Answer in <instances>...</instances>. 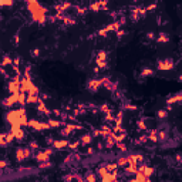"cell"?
<instances>
[{
  "mask_svg": "<svg viewBox=\"0 0 182 182\" xmlns=\"http://www.w3.org/2000/svg\"><path fill=\"white\" fill-rule=\"evenodd\" d=\"M4 118L10 124V127H21V125L27 127V122H29L24 108H21V110H10L9 112H6Z\"/></svg>",
  "mask_w": 182,
  "mask_h": 182,
  "instance_id": "obj_1",
  "label": "cell"
},
{
  "mask_svg": "<svg viewBox=\"0 0 182 182\" xmlns=\"http://www.w3.org/2000/svg\"><path fill=\"white\" fill-rule=\"evenodd\" d=\"M27 9H29L30 14L33 17V20L38 24H43L46 20H47V9L43 7L38 2H27L26 3Z\"/></svg>",
  "mask_w": 182,
  "mask_h": 182,
  "instance_id": "obj_2",
  "label": "cell"
},
{
  "mask_svg": "<svg viewBox=\"0 0 182 182\" xmlns=\"http://www.w3.org/2000/svg\"><path fill=\"white\" fill-rule=\"evenodd\" d=\"M7 91L10 94H20L21 93V78L20 75H14L9 80L7 83Z\"/></svg>",
  "mask_w": 182,
  "mask_h": 182,
  "instance_id": "obj_3",
  "label": "cell"
},
{
  "mask_svg": "<svg viewBox=\"0 0 182 182\" xmlns=\"http://www.w3.org/2000/svg\"><path fill=\"white\" fill-rule=\"evenodd\" d=\"M16 161L17 162H24L26 159L29 158H33V151L29 148V147H19L16 148Z\"/></svg>",
  "mask_w": 182,
  "mask_h": 182,
  "instance_id": "obj_4",
  "label": "cell"
},
{
  "mask_svg": "<svg viewBox=\"0 0 182 182\" xmlns=\"http://www.w3.org/2000/svg\"><path fill=\"white\" fill-rule=\"evenodd\" d=\"M95 63L100 70H107L108 68V53L105 50H100L97 51V57H95Z\"/></svg>",
  "mask_w": 182,
  "mask_h": 182,
  "instance_id": "obj_5",
  "label": "cell"
},
{
  "mask_svg": "<svg viewBox=\"0 0 182 182\" xmlns=\"http://www.w3.org/2000/svg\"><path fill=\"white\" fill-rule=\"evenodd\" d=\"M157 68L159 71H169L175 68V61L172 58H162L157 61Z\"/></svg>",
  "mask_w": 182,
  "mask_h": 182,
  "instance_id": "obj_6",
  "label": "cell"
},
{
  "mask_svg": "<svg viewBox=\"0 0 182 182\" xmlns=\"http://www.w3.org/2000/svg\"><path fill=\"white\" fill-rule=\"evenodd\" d=\"M27 127L34 131H46V129H50V125L49 122H42V121H37V120H29L27 122Z\"/></svg>",
  "mask_w": 182,
  "mask_h": 182,
  "instance_id": "obj_7",
  "label": "cell"
},
{
  "mask_svg": "<svg viewBox=\"0 0 182 182\" xmlns=\"http://www.w3.org/2000/svg\"><path fill=\"white\" fill-rule=\"evenodd\" d=\"M16 140L14 138V134L12 131H9V133H3L2 136H0V145H2V148H6L9 144H12L13 141Z\"/></svg>",
  "mask_w": 182,
  "mask_h": 182,
  "instance_id": "obj_8",
  "label": "cell"
},
{
  "mask_svg": "<svg viewBox=\"0 0 182 182\" xmlns=\"http://www.w3.org/2000/svg\"><path fill=\"white\" fill-rule=\"evenodd\" d=\"M103 87V80L97 78V80H88L87 81V90L90 93H97L100 88Z\"/></svg>",
  "mask_w": 182,
  "mask_h": 182,
  "instance_id": "obj_9",
  "label": "cell"
},
{
  "mask_svg": "<svg viewBox=\"0 0 182 182\" xmlns=\"http://www.w3.org/2000/svg\"><path fill=\"white\" fill-rule=\"evenodd\" d=\"M145 14H147V9L144 7H135L131 10V14H129V17H131V20L133 21H138L141 19V17H144Z\"/></svg>",
  "mask_w": 182,
  "mask_h": 182,
  "instance_id": "obj_10",
  "label": "cell"
},
{
  "mask_svg": "<svg viewBox=\"0 0 182 182\" xmlns=\"http://www.w3.org/2000/svg\"><path fill=\"white\" fill-rule=\"evenodd\" d=\"M3 107L4 108H12L14 104H19V94H10L9 97L3 98Z\"/></svg>",
  "mask_w": 182,
  "mask_h": 182,
  "instance_id": "obj_11",
  "label": "cell"
},
{
  "mask_svg": "<svg viewBox=\"0 0 182 182\" xmlns=\"http://www.w3.org/2000/svg\"><path fill=\"white\" fill-rule=\"evenodd\" d=\"M34 88V84L31 80H27V78H21V93H26V94H29L30 91Z\"/></svg>",
  "mask_w": 182,
  "mask_h": 182,
  "instance_id": "obj_12",
  "label": "cell"
},
{
  "mask_svg": "<svg viewBox=\"0 0 182 182\" xmlns=\"http://www.w3.org/2000/svg\"><path fill=\"white\" fill-rule=\"evenodd\" d=\"M36 108H37V111L40 112V114H43V115H46V117H50L51 114H53V111H51V110H49V108L46 107V103L43 101L42 98H40L38 104L36 105Z\"/></svg>",
  "mask_w": 182,
  "mask_h": 182,
  "instance_id": "obj_13",
  "label": "cell"
},
{
  "mask_svg": "<svg viewBox=\"0 0 182 182\" xmlns=\"http://www.w3.org/2000/svg\"><path fill=\"white\" fill-rule=\"evenodd\" d=\"M33 159L38 164H42V162L50 161V157L46 154V151H36V154H33Z\"/></svg>",
  "mask_w": 182,
  "mask_h": 182,
  "instance_id": "obj_14",
  "label": "cell"
},
{
  "mask_svg": "<svg viewBox=\"0 0 182 182\" xmlns=\"http://www.w3.org/2000/svg\"><path fill=\"white\" fill-rule=\"evenodd\" d=\"M168 141H169V134H168V131L164 128H159L158 129V142L164 144V142H168Z\"/></svg>",
  "mask_w": 182,
  "mask_h": 182,
  "instance_id": "obj_15",
  "label": "cell"
},
{
  "mask_svg": "<svg viewBox=\"0 0 182 182\" xmlns=\"http://www.w3.org/2000/svg\"><path fill=\"white\" fill-rule=\"evenodd\" d=\"M177 103H182V91L166 98V105H172V104H177Z\"/></svg>",
  "mask_w": 182,
  "mask_h": 182,
  "instance_id": "obj_16",
  "label": "cell"
},
{
  "mask_svg": "<svg viewBox=\"0 0 182 182\" xmlns=\"http://www.w3.org/2000/svg\"><path fill=\"white\" fill-rule=\"evenodd\" d=\"M70 145V142L66 140V138H63V140H56V142L53 144V148H56V149H64V148H67Z\"/></svg>",
  "mask_w": 182,
  "mask_h": 182,
  "instance_id": "obj_17",
  "label": "cell"
},
{
  "mask_svg": "<svg viewBox=\"0 0 182 182\" xmlns=\"http://www.w3.org/2000/svg\"><path fill=\"white\" fill-rule=\"evenodd\" d=\"M154 74H155V71H154L151 67H144L140 73V77L141 78H147V77H152Z\"/></svg>",
  "mask_w": 182,
  "mask_h": 182,
  "instance_id": "obj_18",
  "label": "cell"
},
{
  "mask_svg": "<svg viewBox=\"0 0 182 182\" xmlns=\"http://www.w3.org/2000/svg\"><path fill=\"white\" fill-rule=\"evenodd\" d=\"M93 142V135L91 134H84V135L80 136V144L84 145V147H87Z\"/></svg>",
  "mask_w": 182,
  "mask_h": 182,
  "instance_id": "obj_19",
  "label": "cell"
},
{
  "mask_svg": "<svg viewBox=\"0 0 182 182\" xmlns=\"http://www.w3.org/2000/svg\"><path fill=\"white\" fill-rule=\"evenodd\" d=\"M107 6V2H97V3H91L90 4V10H93V12H98V10H101V9H104Z\"/></svg>",
  "mask_w": 182,
  "mask_h": 182,
  "instance_id": "obj_20",
  "label": "cell"
},
{
  "mask_svg": "<svg viewBox=\"0 0 182 182\" xmlns=\"http://www.w3.org/2000/svg\"><path fill=\"white\" fill-rule=\"evenodd\" d=\"M147 118H140V120L136 121V128L140 129V131H148V125H147Z\"/></svg>",
  "mask_w": 182,
  "mask_h": 182,
  "instance_id": "obj_21",
  "label": "cell"
},
{
  "mask_svg": "<svg viewBox=\"0 0 182 182\" xmlns=\"http://www.w3.org/2000/svg\"><path fill=\"white\" fill-rule=\"evenodd\" d=\"M97 177H98L97 174L88 171V172H86V175H84V179H86V182H97Z\"/></svg>",
  "mask_w": 182,
  "mask_h": 182,
  "instance_id": "obj_22",
  "label": "cell"
},
{
  "mask_svg": "<svg viewBox=\"0 0 182 182\" xmlns=\"http://www.w3.org/2000/svg\"><path fill=\"white\" fill-rule=\"evenodd\" d=\"M63 23H64V26H74L75 24V19L73 16H68V14H66V16L63 17Z\"/></svg>",
  "mask_w": 182,
  "mask_h": 182,
  "instance_id": "obj_23",
  "label": "cell"
},
{
  "mask_svg": "<svg viewBox=\"0 0 182 182\" xmlns=\"http://www.w3.org/2000/svg\"><path fill=\"white\" fill-rule=\"evenodd\" d=\"M38 101H40V95L27 94V104H36V105H37Z\"/></svg>",
  "mask_w": 182,
  "mask_h": 182,
  "instance_id": "obj_24",
  "label": "cell"
},
{
  "mask_svg": "<svg viewBox=\"0 0 182 182\" xmlns=\"http://www.w3.org/2000/svg\"><path fill=\"white\" fill-rule=\"evenodd\" d=\"M148 141H151V142H158V129H151V131H149Z\"/></svg>",
  "mask_w": 182,
  "mask_h": 182,
  "instance_id": "obj_25",
  "label": "cell"
},
{
  "mask_svg": "<svg viewBox=\"0 0 182 182\" xmlns=\"http://www.w3.org/2000/svg\"><path fill=\"white\" fill-rule=\"evenodd\" d=\"M128 164H129V162H128V158H127V157H122V155H121V157L117 158V165H118V166H122V168H125Z\"/></svg>",
  "mask_w": 182,
  "mask_h": 182,
  "instance_id": "obj_26",
  "label": "cell"
},
{
  "mask_svg": "<svg viewBox=\"0 0 182 182\" xmlns=\"http://www.w3.org/2000/svg\"><path fill=\"white\" fill-rule=\"evenodd\" d=\"M7 66L13 67V58L9 57V56H3V60H2V67H4V68H6Z\"/></svg>",
  "mask_w": 182,
  "mask_h": 182,
  "instance_id": "obj_27",
  "label": "cell"
},
{
  "mask_svg": "<svg viewBox=\"0 0 182 182\" xmlns=\"http://www.w3.org/2000/svg\"><path fill=\"white\" fill-rule=\"evenodd\" d=\"M157 42L162 43V44H164V43H168L169 42V36H168L166 33H159V36L157 37Z\"/></svg>",
  "mask_w": 182,
  "mask_h": 182,
  "instance_id": "obj_28",
  "label": "cell"
},
{
  "mask_svg": "<svg viewBox=\"0 0 182 182\" xmlns=\"http://www.w3.org/2000/svg\"><path fill=\"white\" fill-rule=\"evenodd\" d=\"M134 142H135V145L147 144V142H148V135H145V134H142V135H140V138H138V140H135Z\"/></svg>",
  "mask_w": 182,
  "mask_h": 182,
  "instance_id": "obj_29",
  "label": "cell"
},
{
  "mask_svg": "<svg viewBox=\"0 0 182 182\" xmlns=\"http://www.w3.org/2000/svg\"><path fill=\"white\" fill-rule=\"evenodd\" d=\"M157 118L158 120H166V118H168V111H166V110H158Z\"/></svg>",
  "mask_w": 182,
  "mask_h": 182,
  "instance_id": "obj_30",
  "label": "cell"
},
{
  "mask_svg": "<svg viewBox=\"0 0 182 182\" xmlns=\"http://www.w3.org/2000/svg\"><path fill=\"white\" fill-rule=\"evenodd\" d=\"M100 111L103 112L104 115H107V114L112 112V110H111V107H110L108 104H103V105H100Z\"/></svg>",
  "mask_w": 182,
  "mask_h": 182,
  "instance_id": "obj_31",
  "label": "cell"
},
{
  "mask_svg": "<svg viewBox=\"0 0 182 182\" xmlns=\"http://www.w3.org/2000/svg\"><path fill=\"white\" fill-rule=\"evenodd\" d=\"M115 147L118 148V151H120L121 154H127V151H128V148H127V145H125L124 142H117Z\"/></svg>",
  "mask_w": 182,
  "mask_h": 182,
  "instance_id": "obj_32",
  "label": "cell"
},
{
  "mask_svg": "<svg viewBox=\"0 0 182 182\" xmlns=\"http://www.w3.org/2000/svg\"><path fill=\"white\" fill-rule=\"evenodd\" d=\"M29 148L31 149V151H40V145H38L37 141H30L29 142Z\"/></svg>",
  "mask_w": 182,
  "mask_h": 182,
  "instance_id": "obj_33",
  "label": "cell"
},
{
  "mask_svg": "<svg viewBox=\"0 0 182 182\" xmlns=\"http://www.w3.org/2000/svg\"><path fill=\"white\" fill-rule=\"evenodd\" d=\"M51 166H53L51 161H46V162H42V164H38V168H40V169H47V168H51Z\"/></svg>",
  "mask_w": 182,
  "mask_h": 182,
  "instance_id": "obj_34",
  "label": "cell"
},
{
  "mask_svg": "<svg viewBox=\"0 0 182 182\" xmlns=\"http://www.w3.org/2000/svg\"><path fill=\"white\" fill-rule=\"evenodd\" d=\"M63 179H64V182H73V179L74 178V172H70V174H67L63 177Z\"/></svg>",
  "mask_w": 182,
  "mask_h": 182,
  "instance_id": "obj_35",
  "label": "cell"
},
{
  "mask_svg": "<svg viewBox=\"0 0 182 182\" xmlns=\"http://www.w3.org/2000/svg\"><path fill=\"white\" fill-rule=\"evenodd\" d=\"M122 107H124V110H128V111H136V107H135V105H133V104L125 103Z\"/></svg>",
  "mask_w": 182,
  "mask_h": 182,
  "instance_id": "obj_36",
  "label": "cell"
},
{
  "mask_svg": "<svg viewBox=\"0 0 182 182\" xmlns=\"http://www.w3.org/2000/svg\"><path fill=\"white\" fill-rule=\"evenodd\" d=\"M80 145H81V144H80V140H78V141H75V142H73V144L68 145V148H70L71 151H75V149L80 147Z\"/></svg>",
  "mask_w": 182,
  "mask_h": 182,
  "instance_id": "obj_37",
  "label": "cell"
},
{
  "mask_svg": "<svg viewBox=\"0 0 182 182\" xmlns=\"http://www.w3.org/2000/svg\"><path fill=\"white\" fill-rule=\"evenodd\" d=\"M75 10H77V13H78L80 16H84L87 13V9L86 7H75Z\"/></svg>",
  "mask_w": 182,
  "mask_h": 182,
  "instance_id": "obj_38",
  "label": "cell"
},
{
  "mask_svg": "<svg viewBox=\"0 0 182 182\" xmlns=\"http://www.w3.org/2000/svg\"><path fill=\"white\" fill-rule=\"evenodd\" d=\"M30 53H31V56H33L34 58L40 57V50H38V49H33L31 51H30Z\"/></svg>",
  "mask_w": 182,
  "mask_h": 182,
  "instance_id": "obj_39",
  "label": "cell"
},
{
  "mask_svg": "<svg viewBox=\"0 0 182 182\" xmlns=\"http://www.w3.org/2000/svg\"><path fill=\"white\" fill-rule=\"evenodd\" d=\"M147 38H148V40H157V36H155L154 31H148V33H147Z\"/></svg>",
  "mask_w": 182,
  "mask_h": 182,
  "instance_id": "obj_40",
  "label": "cell"
},
{
  "mask_svg": "<svg viewBox=\"0 0 182 182\" xmlns=\"http://www.w3.org/2000/svg\"><path fill=\"white\" fill-rule=\"evenodd\" d=\"M13 4H14V2H0V6H2V7H10Z\"/></svg>",
  "mask_w": 182,
  "mask_h": 182,
  "instance_id": "obj_41",
  "label": "cell"
},
{
  "mask_svg": "<svg viewBox=\"0 0 182 182\" xmlns=\"http://www.w3.org/2000/svg\"><path fill=\"white\" fill-rule=\"evenodd\" d=\"M7 165H9L7 159H2V161H0V168H2V169H6V168H7Z\"/></svg>",
  "mask_w": 182,
  "mask_h": 182,
  "instance_id": "obj_42",
  "label": "cell"
},
{
  "mask_svg": "<svg viewBox=\"0 0 182 182\" xmlns=\"http://www.w3.org/2000/svg\"><path fill=\"white\" fill-rule=\"evenodd\" d=\"M44 151H46V154H47L49 157H51V155H53V154H54V149H53V147H49V148H46Z\"/></svg>",
  "mask_w": 182,
  "mask_h": 182,
  "instance_id": "obj_43",
  "label": "cell"
},
{
  "mask_svg": "<svg viewBox=\"0 0 182 182\" xmlns=\"http://www.w3.org/2000/svg\"><path fill=\"white\" fill-rule=\"evenodd\" d=\"M13 42H14V46H19V43H20V36H19V34H14Z\"/></svg>",
  "mask_w": 182,
  "mask_h": 182,
  "instance_id": "obj_44",
  "label": "cell"
},
{
  "mask_svg": "<svg viewBox=\"0 0 182 182\" xmlns=\"http://www.w3.org/2000/svg\"><path fill=\"white\" fill-rule=\"evenodd\" d=\"M115 34H117V37H118V38H122V37H124V30H118V31H115Z\"/></svg>",
  "mask_w": 182,
  "mask_h": 182,
  "instance_id": "obj_45",
  "label": "cell"
},
{
  "mask_svg": "<svg viewBox=\"0 0 182 182\" xmlns=\"http://www.w3.org/2000/svg\"><path fill=\"white\" fill-rule=\"evenodd\" d=\"M175 161L182 164V154H177V155H175Z\"/></svg>",
  "mask_w": 182,
  "mask_h": 182,
  "instance_id": "obj_46",
  "label": "cell"
},
{
  "mask_svg": "<svg viewBox=\"0 0 182 182\" xmlns=\"http://www.w3.org/2000/svg\"><path fill=\"white\" fill-rule=\"evenodd\" d=\"M40 98H42L43 101H46V100L50 98V95H49V94H44V93H42V94H40Z\"/></svg>",
  "mask_w": 182,
  "mask_h": 182,
  "instance_id": "obj_47",
  "label": "cell"
},
{
  "mask_svg": "<svg viewBox=\"0 0 182 182\" xmlns=\"http://www.w3.org/2000/svg\"><path fill=\"white\" fill-rule=\"evenodd\" d=\"M104 148H105V147H104V142H98V144H97V149H98V151H103Z\"/></svg>",
  "mask_w": 182,
  "mask_h": 182,
  "instance_id": "obj_48",
  "label": "cell"
},
{
  "mask_svg": "<svg viewBox=\"0 0 182 182\" xmlns=\"http://www.w3.org/2000/svg\"><path fill=\"white\" fill-rule=\"evenodd\" d=\"M157 7V3H154V4H151V6H148L147 7V12H151V10H154V9Z\"/></svg>",
  "mask_w": 182,
  "mask_h": 182,
  "instance_id": "obj_49",
  "label": "cell"
},
{
  "mask_svg": "<svg viewBox=\"0 0 182 182\" xmlns=\"http://www.w3.org/2000/svg\"><path fill=\"white\" fill-rule=\"evenodd\" d=\"M94 152H95V151H94L93 148H88V149H87V154H88V155H93Z\"/></svg>",
  "mask_w": 182,
  "mask_h": 182,
  "instance_id": "obj_50",
  "label": "cell"
},
{
  "mask_svg": "<svg viewBox=\"0 0 182 182\" xmlns=\"http://www.w3.org/2000/svg\"><path fill=\"white\" fill-rule=\"evenodd\" d=\"M178 81H181V83H182V74H179V77H178Z\"/></svg>",
  "mask_w": 182,
  "mask_h": 182,
  "instance_id": "obj_51",
  "label": "cell"
}]
</instances>
